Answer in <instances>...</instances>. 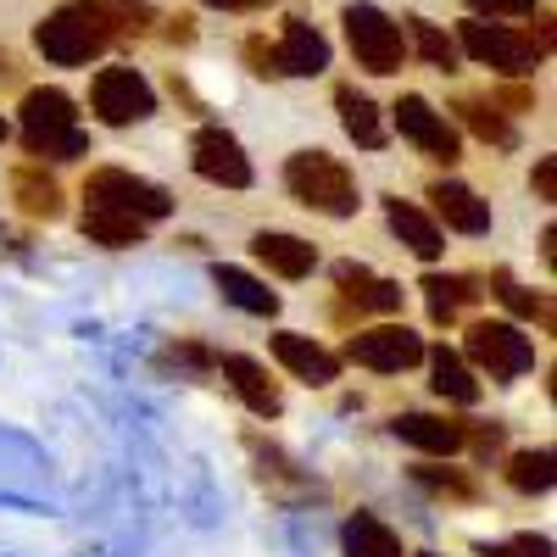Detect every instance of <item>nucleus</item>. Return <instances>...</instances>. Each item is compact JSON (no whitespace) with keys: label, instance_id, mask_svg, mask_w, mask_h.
Wrapping results in <instances>:
<instances>
[{"label":"nucleus","instance_id":"f257e3e1","mask_svg":"<svg viewBox=\"0 0 557 557\" xmlns=\"http://www.w3.org/2000/svg\"><path fill=\"white\" fill-rule=\"evenodd\" d=\"M112 39H117V28H112V17H107L101 0H73V7H62V12H51V17H39V28H34L39 57L57 62V67H84V62H96Z\"/></svg>","mask_w":557,"mask_h":557},{"label":"nucleus","instance_id":"f03ea898","mask_svg":"<svg viewBox=\"0 0 557 557\" xmlns=\"http://www.w3.org/2000/svg\"><path fill=\"white\" fill-rule=\"evenodd\" d=\"M23 146H28V157H51V162L84 157L89 134L78 128L73 96H62V89H28L23 96Z\"/></svg>","mask_w":557,"mask_h":557},{"label":"nucleus","instance_id":"7ed1b4c3","mask_svg":"<svg viewBox=\"0 0 557 557\" xmlns=\"http://www.w3.org/2000/svg\"><path fill=\"white\" fill-rule=\"evenodd\" d=\"M285 184H290V196L323 218H351L362 201H357V178L341 157L330 151H296L285 162Z\"/></svg>","mask_w":557,"mask_h":557},{"label":"nucleus","instance_id":"20e7f679","mask_svg":"<svg viewBox=\"0 0 557 557\" xmlns=\"http://www.w3.org/2000/svg\"><path fill=\"white\" fill-rule=\"evenodd\" d=\"M346 39H351V57L357 67L368 73H396L401 57H407V34L401 23H391L380 7H368V0H357V7H346Z\"/></svg>","mask_w":557,"mask_h":557},{"label":"nucleus","instance_id":"39448f33","mask_svg":"<svg viewBox=\"0 0 557 557\" xmlns=\"http://www.w3.org/2000/svg\"><path fill=\"white\" fill-rule=\"evenodd\" d=\"M457 51H469L480 67H496V73H507V78H524V73H535V62H541V51L530 45V34L502 28L496 17H491V23H485V17L462 23Z\"/></svg>","mask_w":557,"mask_h":557},{"label":"nucleus","instance_id":"423d86ee","mask_svg":"<svg viewBox=\"0 0 557 557\" xmlns=\"http://www.w3.org/2000/svg\"><path fill=\"white\" fill-rule=\"evenodd\" d=\"M84 201H89V207L134 212V218H146V223H157V218L173 212V196L162 190V184L134 178V173H123V168H96V173H89V178H84Z\"/></svg>","mask_w":557,"mask_h":557},{"label":"nucleus","instance_id":"0eeeda50","mask_svg":"<svg viewBox=\"0 0 557 557\" xmlns=\"http://www.w3.org/2000/svg\"><path fill=\"white\" fill-rule=\"evenodd\" d=\"M89 107H96L101 123L128 128V123H146L157 112V89L139 78L134 67H101L96 84H89Z\"/></svg>","mask_w":557,"mask_h":557},{"label":"nucleus","instance_id":"6e6552de","mask_svg":"<svg viewBox=\"0 0 557 557\" xmlns=\"http://www.w3.org/2000/svg\"><path fill=\"white\" fill-rule=\"evenodd\" d=\"M469 357L485 368L496 385H507V380H519V374L535 368V346H530V335L519 330V323H474L469 330Z\"/></svg>","mask_w":557,"mask_h":557},{"label":"nucleus","instance_id":"1a4fd4ad","mask_svg":"<svg viewBox=\"0 0 557 557\" xmlns=\"http://www.w3.org/2000/svg\"><path fill=\"white\" fill-rule=\"evenodd\" d=\"M346 357L374 368V374H401V368L424 362V341H418L407 323H380V330H362L346 341Z\"/></svg>","mask_w":557,"mask_h":557},{"label":"nucleus","instance_id":"9d476101","mask_svg":"<svg viewBox=\"0 0 557 557\" xmlns=\"http://www.w3.org/2000/svg\"><path fill=\"white\" fill-rule=\"evenodd\" d=\"M190 168L207 178V184H223V190H246L251 184V162H246V146L228 128H201L190 139Z\"/></svg>","mask_w":557,"mask_h":557},{"label":"nucleus","instance_id":"9b49d317","mask_svg":"<svg viewBox=\"0 0 557 557\" xmlns=\"http://www.w3.org/2000/svg\"><path fill=\"white\" fill-rule=\"evenodd\" d=\"M396 128H401V134H407V139H412V146L424 151V157H435V162H446V168L462 157V139H457V128H451V123H446V117H441V112L424 101V96H401V101H396Z\"/></svg>","mask_w":557,"mask_h":557},{"label":"nucleus","instance_id":"f8f14e48","mask_svg":"<svg viewBox=\"0 0 557 557\" xmlns=\"http://www.w3.org/2000/svg\"><path fill=\"white\" fill-rule=\"evenodd\" d=\"M335 290L346 307H362V312H401V285L396 278H380L362 262H335Z\"/></svg>","mask_w":557,"mask_h":557},{"label":"nucleus","instance_id":"ddd939ff","mask_svg":"<svg viewBox=\"0 0 557 557\" xmlns=\"http://www.w3.org/2000/svg\"><path fill=\"white\" fill-rule=\"evenodd\" d=\"M273 57H278V73H290V78H318L323 67H330V39H323L312 23L290 17L285 34H278V45H273Z\"/></svg>","mask_w":557,"mask_h":557},{"label":"nucleus","instance_id":"4468645a","mask_svg":"<svg viewBox=\"0 0 557 557\" xmlns=\"http://www.w3.org/2000/svg\"><path fill=\"white\" fill-rule=\"evenodd\" d=\"M273 357L285 362L296 380H307V385H318V391L341 380V357L323 351V346L307 341V335H273Z\"/></svg>","mask_w":557,"mask_h":557},{"label":"nucleus","instance_id":"2eb2a0df","mask_svg":"<svg viewBox=\"0 0 557 557\" xmlns=\"http://www.w3.org/2000/svg\"><path fill=\"white\" fill-rule=\"evenodd\" d=\"M435 218H446V228H457V235H491V207L469 190V184H457V178H441L435 190Z\"/></svg>","mask_w":557,"mask_h":557},{"label":"nucleus","instance_id":"dca6fc26","mask_svg":"<svg viewBox=\"0 0 557 557\" xmlns=\"http://www.w3.org/2000/svg\"><path fill=\"white\" fill-rule=\"evenodd\" d=\"M391 435L407 441V446H418V451H430V457L462 451V424L435 418V412H401V418H391Z\"/></svg>","mask_w":557,"mask_h":557},{"label":"nucleus","instance_id":"f3484780","mask_svg":"<svg viewBox=\"0 0 557 557\" xmlns=\"http://www.w3.org/2000/svg\"><path fill=\"white\" fill-rule=\"evenodd\" d=\"M385 223L396 228V240L412 251V257H424V262H435L441 251H446V240H441V228H435V218L424 212V207H412V201H401V196H391L385 201Z\"/></svg>","mask_w":557,"mask_h":557},{"label":"nucleus","instance_id":"a211bd4d","mask_svg":"<svg viewBox=\"0 0 557 557\" xmlns=\"http://www.w3.org/2000/svg\"><path fill=\"white\" fill-rule=\"evenodd\" d=\"M223 380L235 385V396L257 412V418H278V407H285V396H278V385L268 380V368L257 357H223Z\"/></svg>","mask_w":557,"mask_h":557},{"label":"nucleus","instance_id":"6ab92c4d","mask_svg":"<svg viewBox=\"0 0 557 557\" xmlns=\"http://www.w3.org/2000/svg\"><path fill=\"white\" fill-rule=\"evenodd\" d=\"M257 262H268L278 278H307L318 268V246H307L301 235H285V228H262V235L251 240Z\"/></svg>","mask_w":557,"mask_h":557},{"label":"nucleus","instance_id":"aec40b11","mask_svg":"<svg viewBox=\"0 0 557 557\" xmlns=\"http://www.w3.org/2000/svg\"><path fill=\"white\" fill-rule=\"evenodd\" d=\"M212 285L223 290V301H228V307H240V312H251V318H273V312H278V296L262 285V278H251L246 268L218 262V268H212Z\"/></svg>","mask_w":557,"mask_h":557},{"label":"nucleus","instance_id":"412c9836","mask_svg":"<svg viewBox=\"0 0 557 557\" xmlns=\"http://www.w3.org/2000/svg\"><path fill=\"white\" fill-rule=\"evenodd\" d=\"M335 107H341V128L357 139L362 151H380V146H385V123H380V107L368 101L362 89L341 84V89H335Z\"/></svg>","mask_w":557,"mask_h":557},{"label":"nucleus","instance_id":"4be33fe9","mask_svg":"<svg viewBox=\"0 0 557 557\" xmlns=\"http://www.w3.org/2000/svg\"><path fill=\"white\" fill-rule=\"evenodd\" d=\"M451 112L462 117V128H469V134H480L485 146H502V151H513V146H519V128L507 123V112H502L496 101L462 96V101H451Z\"/></svg>","mask_w":557,"mask_h":557},{"label":"nucleus","instance_id":"5701e85b","mask_svg":"<svg viewBox=\"0 0 557 557\" xmlns=\"http://www.w3.org/2000/svg\"><path fill=\"white\" fill-rule=\"evenodd\" d=\"M418 290L430 296V318H435V323H451L462 307H474V301L485 296L469 273H424V285H418Z\"/></svg>","mask_w":557,"mask_h":557},{"label":"nucleus","instance_id":"b1692460","mask_svg":"<svg viewBox=\"0 0 557 557\" xmlns=\"http://www.w3.org/2000/svg\"><path fill=\"white\" fill-rule=\"evenodd\" d=\"M341 546H346V557H407L396 530L374 513H351L346 530H341Z\"/></svg>","mask_w":557,"mask_h":557},{"label":"nucleus","instance_id":"393cba45","mask_svg":"<svg viewBox=\"0 0 557 557\" xmlns=\"http://www.w3.org/2000/svg\"><path fill=\"white\" fill-rule=\"evenodd\" d=\"M84 235L96 240V246L123 251V246H139V240H146V218L117 212V207H89V212H84Z\"/></svg>","mask_w":557,"mask_h":557},{"label":"nucleus","instance_id":"a878e982","mask_svg":"<svg viewBox=\"0 0 557 557\" xmlns=\"http://www.w3.org/2000/svg\"><path fill=\"white\" fill-rule=\"evenodd\" d=\"M12 196H17V207L28 212V218H62V184L51 178V173H39V168H17L12 173Z\"/></svg>","mask_w":557,"mask_h":557},{"label":"nucleus","instance_id":"bb28decb","mask_svg":"<svg viewBox=\"0 0 557 557\" xmlns=\"http://www.w3.org/2000/svg\"><path fill=\"white\" fill-rule=\"evenodd\" d=\"M430 374H435V391L446 396V401H457V407H474L480 401V380H474V368L462 362L457 351H430Z\"/></svg>","mask_w":557,"mask_h":557},{"label":"nucleus","instance_id":"cd10ccee","mask_svg":"<svg viewBox=\"0 0 557 557\" xmlns=\"http://www.w3.org/2000/svg\"><path fill=\"white\" fill-rule=\"evenodd\" d=\"M552 451L541 446V451H513L507 457V485L513 491H524V496H546L552 491Z\"/></svg>","mask_w":557,"mask_h":557},{"label":"nucleus","instance_id":"c85d7f7f","mask_svg":"<svg viewBox=\"0 0 557 557\" xmlns=\"http://www.w3.org/2000/svg\"><path fill=\"white\" fill-rule=\"evenodd\" d=\"M491 285H496V301H502V307H513L519 318H535L541 330L552 335V296H541V290H524V285H513V273H496Z\"/></svg>","mask_w":557,"mask_h":557},{"label":"nucleus","instance_id":"c756f323","mask_svg":"<svg viewBox=\"0 0 557 557\" xmlns=\"http://www.w3.org/2000/svg\"><path fill=\"white\" fill-rule=\"evenodd\" d=\"M407 39L418 45V57H424L430 67H441V73H451V67H457V39H451V34H441L435 23L407 17Z\"/></svg>","mask_w":557,"mask_h":557},{"label":"nucleus","instance_id":"7c9ffc66","mask_svg":"<svg viewBox=\"0 0 557 557\" xmlns=\"http://www.w3.org/2000/svg\"><path fill=\"white\" fill-rule=\"evenodd\" d=\"M101 7H107V17H112L117 39H128V34H151V23H157L151 0H101Z\"/></svg>","mask_w":557,"mask_h":557},{"label":"nucleus","instance_id":"2f4dec72","mask_svg":"<svg viewBox=\"0 0 557 557\" xmlns=\"http://www.w3.org/2000/svg\"><path fill=\"white\" fill-rule=\"evenodd\" d=\"M412 480L418 485H430V491H441V496H451V502H474L480 496V480H469V474H457V469H412Z\"/></svg>","mask_w":557,"mask_h":557},{"label":"nucleus","instance_id":"473e14b6","mask_svg":"<svg viewBox=\"0 0 557 557\" xmlns=\"http://www.w3.org/2000/svg\"><path fill=\"white\" fill-rule=\"evenodd\" d=\"M480 557H552V541L546 535H513V541L480 546Z\"/></svg>","mask_w":557,"mask_h":557},{"label":"nucleus","instance_id":"72a5a7b5","mask_svg":"<svg viewBox=\"0 0 557 557\" xmlns=\"http://www.w3.org/2000/svg\"><path fill=\"white\" fill-rule=\"evenodd\" d=\"M246 62H251L257 78H285V73H278V57H273L268 39H246Z\"/></svg>","mask_w":557,"mask_h":557},{"label":"nucleus","instance_id":"f704fd0d","mask_svg":"<svg viewBox=\"0 0 557 557\" xmlns=\"http://www.w3.org/2000/svg\"><path fill=\"white\" fill-rule=\"evenodd\" d=\"M469 12H480V17H530L535 0H469Z\"/></svg>","mask_w":557,"mask_h":557},{"label":"nucleus","instance_id":"c9c22d12","mask_svg":"<svg viewBox=\"0 0 557 557\" xmlns=\"http://www.w3.org/2000/svg\"><path fill=\"white\" fill-rule=\"evenodd\" d=\"M502 424H480V430H462V446H474V457H496L502 451Z\"/></svg>","mask_w":557,"mask_h":557},{"label":"nucleus","instance_id":"e433bc0d","mask_svg":"<svg viewBox=\"0 0 557 557\" xmlns=\"http://www.w3.org/2000/svg\"><path fill=\"white\" fill-rule=\"evenodd\" d=\"M530 190H535L541 201H557V157H541V162H535V173H530Z\"/></svg>","mask_w":557,"mask_h":557},{"label":"nucleus","instance_id":"4c0bfd02","mask_svg":"<svg viewBox=\"0 0 557 557\" xmlns=\"http://www.w3.org/2000/svg\"><path fill=\"white\" fill-rule=\"evenodd\" d=\"M201 7H218V12H262L268 0H201Z\"/></svg>","mask_w":557,"mask_h":557},{"label":"nucleus","instance_id":"58836bf2","mask_svg":"<svg viewBox=\"0 0 557 557\" xmlns=\"http://www.w3.org/2000/svg\"><path fill=\"white\" fill-rule=\"evenodd\" d=\"M168 39H178V45H190V39H196V28H190V17H173V28H168Z\"/></svg>","mask_w":557,"mask_h":557},{"label":"nucleus","instance_id":"ea45409f","mask_svg":"<svg viewBox=\"0 0 557 557\" xmlns=\"http://www.w3.org/2000/svg\"><path fill=\"white\" fill-rule=\"evenodd\" d=\"M541 257H546V268L557 262V228H546V235H541Z\"/></svg>","mask_w":557,"mask_h":557},{"label":"nucleus","instance_id":"a19ab883","mask_svg":"<svg viewBox=\"0 0 557 557\" xmlns=\"http://www.w3.org/2000/svg\"><path fill=\"white\" fill-rule=\"evenodd\" d=\"M0 139H7V117H0Z\"/></svg>","mask_w":557,"mask_h":557},{"label":"nucleus","instance_id":"79ce46f5","mask_svg":"<svg viewBox=\"0 0 557 557\" xmlns=\"http://www.w3.org/2000/svg\"><path fill=\"white\" fill-rule=\"evenodd\" d=\"M418 557H430V552H418Z\"/></svg>","mask_w":557,"mask_h":557}]
</instances>
